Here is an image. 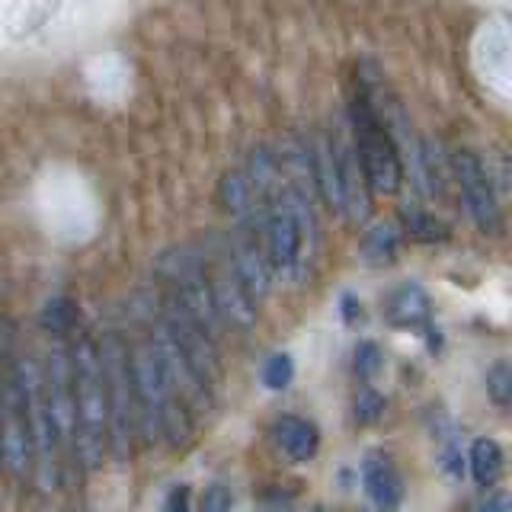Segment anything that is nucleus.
<instances>
[{
    "instance_id": "2",
    "label": "nucleus",
    "mask_w": 512,
    "mask_h": 512,
    "mask_svg": "<svg viewBox=\"0 0 512 512\" xmlns=\"http://www.w3.org/2000/svg\"><path fill=\"white\" fill-rule=\"evenodd\" d=\"M68 349L71 397H74V464L84 471L103 468L109 458L106 375L100 346L90 333H77Z\"/></svg>"
},
{
    "instance_id": "21",
    "label": "nucleus",
    "mask_w": 512,
    "mask_h": 512,
    "mask_svg": "<svg viewBox=\"0 0 512 512\" xmlns=\"http://www.w3.org/2000/svg\"><path fill=\"white\" fill-rule=\"evenodd\" d=\"M189 500H192L189 484H176V487H170V493H167L164 512H189Z\"/></svg>"
},
{
    "instance_id": "10",
    "label": "nucleus",
    "mask_w": 512,
    "mask_h": 512,
    "mask_svg": "<svg viewBox=\"0 0 512 512\" xmlns=\"http://www.w3.org/2000/svg\"><path fill=\"white\" fill-rule=\"evenodd\" d=\"M272 439H276L279 452L285 458H292L298 464L314 461V455L320 452V429L308 416H295V413L279 416V420L272 423Z\"/></svg>"
},
{
    "instance_id": "4",
    "label": "nucleus",
    "mask_w": 512,
    "mask_h": 512,
    "mask_svg": "<svg viewBox=\"0 0 512 512\" xmlns=\"http://www.w3.org/2000/svg\"><path fill=\"white\" fill-rule=\"evenodd\" d=\"M346 132L352 141V151L359 157V167L365 173V183L372 196H394L404 186V164L394 148L391 135L365 103V96L352 87L346 103Z\"/></svg>"
},
{
    "instance_id": "20",
    "label": "nucleus",
    "mask_w": 512,
    "mask_h": 512,
    "mask_svg": "<svg viewBox=\"0 0 512 512\" xmlns=\"http://www.w3.org/2000/svg\"><path fill=\"white\" fill-rule=\"evenodd\" d=\"M381 410H384V400H381L375 391H365V394L356 400V420H359V423H375L378 416H381Z\"/></svg>"
},
{
    "instance_id": "14",
    "label": "nucleus",
    "mask_w": 512,
    "mask_h": 512,
    "mask_svg": "<svg viewBox=\"0 0 512 512\" xmlns=\"http://www.w3.org/2000/svg\"><path fill=\"white\" fill-rule=\"evenodd\" d=\"M400 231H404L410 240H420V244H436V240L448 237L445 224L436 215H429V212H423V208H416V205L400 208Z\"/></svg>"
},
{
    "instance_id": "11",
    "label": "nucleus",
    "mask_w": 512,
    "mask_h": 512,
    "mask_svg": "<svg viewBox=\"0 0 512 512\" xmlns=\"http://www.w3.org/2000/svg\"><path fill=\"white\" fill-rule=\"evenodd\" d=\"M384 314H388L394 327L416 330V327H429L432 304H429V295L416 282H400L388 295V301H384Z\"/></svg>"
},
{
    "instance_id": "13",
    "label": "nucleus",
    "mask_w": 512,
    "mask_h": 512,
    "mask_svg": "<svg viewBox=\"0 0 512 512\" xmlns=\"http://www.w3.org/2000/svg\"><path fill=\"white\" fill-rule=\"evenodd\" d=\"M468 468L477 487H493L496 480L503 477L506 468V458H503V448L500 442L493 439H474L468 448Z\"/></svg>"
},
{
    "instance_id": "16",
    "label": "nucleus",
    "mask_w": 512,
    "mask_h": 512,
    "mask_svg": "<svg viewBox=\"0 0 512 512\" xmlns=\"http://www.w3.org/2000/svg\"><path fill=\"white\" fill-rule=\"evenodd\" d=\"M295 378V362L288 352H276V356H269L266 365H263V384L269 391H285L288 384Z\"/></svg>"
},
{
    "instance_id": "8",
    "label": "nucleus",
    "mask_w": 512,
    "mask_h": 512,
    "mask_svg": "<svg viewBox=\"0 0 512 512\" xmlns=\"http://www.w3.org/2000/svg\"><path fill=\"white\" fill-rule=\"evenodd\" d=\"M452 180L458 186V196L464 202V212L471 215L480 234H500L503 228V208L496 199V186L487 164L471 148H458L448 157Z\"/></svg>"
},
{
    "instance_id": "19",
    "label": "nucleus",
    "mask_w": 512,
    "mask_h": 512,
    "mask_svg": "<svg viewBox=\"0 0 512 512\" xmlns=\"http://www.w3.org/2000/svg\"><path fill=\"white\" fill-rule=\"evenodd\" d=\"M231 503H234L231 490L224 484H212V487H205V493H202L199 512H231Z\"/></svg>"
},
{
    "instance_id": "17",
    "label": "nucleus",
    "mask_w": 512,
    "mask_h": 512,
    "mask_svg": "<svg viewBox=\"0 0 512 512\" xmlns=\"http://www.w3.org/2000/svg\"><path fill=\"white\" fill-rule=\"evenodd\" d=\"M487 394H490V400L500 410L509 407V400H512V368H509L506 359L496 362L487 372Z\"/></svg>"
},
{
    "instance_id": "9",
    "label": "nucleus",
    "mask_w": 512,
    "mask_h": 512,
    "mask_svg": "<svg viewBox=\"0 0 512 512\" xmlns=\"http://www.w3.org/2000/svg\"><path fill=\"white\" fill-rule=\"evenodd\" d=\"M362 484L378 512H397L400 503H404V477H400L394 458L388 452H381V448L365 455Z\"/></svg>"
},
{
    "instance_id": "5",
    "label": "nucleus",
    "mask_w": 512,
    "mask_h": 512,
    "mask_svg": "<svg viewBox=\"0 0 512 512\" xmlns=\"http://www.w3.org/2000/svg\"><path fill=\"white\" fill-rule=\"evenodd\" d=\"M100 359L106 375V413H109V458L128 464L138 442V407L132 388V368H128V340L122 333L109 330L103 336Z\"/></svg>"
},
{
    "instance_id": "15",
    "label": "nucleus",
    "mask_w": 512,
    "mask_h": 512,
    "mask_svg": "<svg viewBox=\"0 0 512 512\" xmlns=\"http://www.w3.org/2000/svg\"><path fill=\"white\" fill-rule=\"evenodd\" d=\"M39 327L52 336H64L77 327V304L71 298H52L45 301V308L39 311Z\"/></svg>"
},
{
    "instance_id": "7",
    "label": "nucleus",
    "mask_w": 512,
    "mask_h": 512,
    "mask_svg": "<svg viewBox=\"0 0 512 512\" xmlns=\"http://www.w3.org/2000/svg\"><path fill=\"white\" fill-rule=\"evenodd\" d=\"M202 253V266H205V279H208V292H212L215 311L224 330H237V333H250L260 320V301H256L247 285L240 282L237 269L228 256V244H224V234H212L208 244L199 247Z\"/></svg>"
},
{
    "instance_id": "3",
    "label": "nucleus",
    "mask_w": 512,
    "mask_h": 512,
    "mask_svg": "<svg viewBox=\"0 0 512 512\" xmlns=\"http://www.w3.org/2000/svg\"><path fill=\"white\" fill-rule=\"evenodd\" d=\"M13 372L20 381L23 407H26V429H29V448H32V484L42 493H52L61 484L64 474V448L58 442V432L52 416H48V404L42 394V362L23 352L13 356Z\"/></svg>"
},
{
    "instance_id": "6",
    "label": "nucleus",
    "mask_w": 512,
    "mask_h": 512,
    "mask_svg": "<svg viewBox=\"0 0 512 512\" xmlns=\"http://www.w3.org/2000/svg\"><path fill=\"white\" fill-rule=\"evenodd\" d=\"M157 276H160V292H167L170 298L180 301L183 311L218 343L224 327L218 320L212 292H208V279H205V266H202L199 247L164 250V253H160V260H157Z\"/></svg>"
},
{
    "instance_id": "1",
    "label": "nucleus",
    "mask_w": 512,
    "mask_h": 512,
    "mask_svg": "<svg viewBox=\"0 0 512 512\" xmlns=\"http://www.w3.org/2000/svg\"><path fill=\"white\" fill-rule=\"evenodd\" d=\"M128 368L138 407V439L148 445L167 442L170 448H186L196 432V413L173 391L154 346L144 336L128 343Z\"/></svg>"
},
{
    "instance_id": "23",
    "label": "nucleus",
    "mask_w": 512,
    "mask_h": 512,
    "mask_svg": "<svg viewBox=\"0 0 512 512\" xmlns=\"http://www.w3.org/2000/svg\"><path fill=\"white\" fill-rule=\"evenodd\" d=\"M317 512H324V509H317Z\"/></svg>"
},
{
    "instance_id": "12",
    "label": "nucleus",
    "mask_w": 512,
    "mask_h": 512,
    "mask_svg": "<svg viewBox=\"0 0 512 512\" xmlns=\"http://www.w3.org/2000/svg\"><path fill=\"white\" fill-rule=\"evenodd\" d=\"M400 250V231L388 221H375L359 240V256L365 266H391Z\"/></svg>"
},
{
    "instance_id": "22",
    "label": "nucleus",
    "mask_w": 512,
    "mask_h": 512,
    "mask_svg": "<svg viewBox=\"0 0 512 512\" xmlns=\"http://www.w3.org/2000/svg\"><path fill=\"white\" fill-rule=\"evenodd\" d=\"M477 512H512V503H509V493H493L490 500L480 506Z\"/></svg>"
},
{
    "instance_id": "18",
    "label": "nucleus",
    "mask_w": 512,
    "mask_h": 512,
    "mask_svg": "<svg viewBox=\"0 0 512 512\" xmlns=\"http://www.w3.org/2000/svg\"><path fill=\"white\" fill-rule=\"evenodd\" d=\"M381 349L375 346V343H359L356 346V375L362 378V381H372L378 372H381Z\"/></svg>"
}]
</instances>
